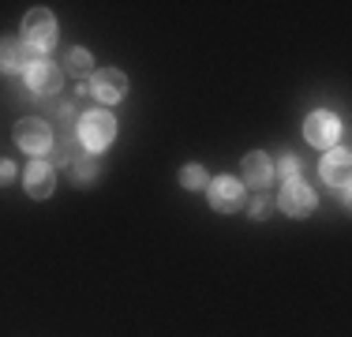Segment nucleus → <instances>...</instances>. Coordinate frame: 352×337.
I'll return each instance as SVG.
<instances>
[{"label": "nucleus", "mask_w": 352, "mask_h": 337, "mask_svg": "<svg viewBox=\"0 0 352 337\" xmlns=\"http://www.w3.org/2000/svg\"><path fill=\"white\" fill-rule=\"evenodd\" d=\"M75 139H79V146L87 150V154H98V150H105L109 142L116 139V120L109 109H94V113H82L79 124H75Z\"/></svg>", "instance_id": "nucleus-1"}, {"label": "nucleus", "mask_w": 352, "mask_h": 337, "mask_svg": "<svg viewBox=\"0 0 352 337\" xmlns=\"http://www.w3.org/2000/svg\"><path fill=\"white\" fill-rule=\"evenodd\" d=\"M278 202H281V210L289 217H307L315 210V191L304 184V176H296V180H285Z\"/></svg>", "instance_id": "nucleus-8"}, {"label": "nucleus", "mask_w": 352, "mask_h": 337, "mask_svg": "<svg viewBox=\"0 0 352 337\" xmlns=\"http://www.w3.org/2000/svg\"><path fill=\"white\" fill-rule=\"evenodd\" d=\"M274 168H278V173L285 176V180H296V176H300V162H296L292 154H281V162L274 165Z\"/></svg>", "instance_id": "nucleus-16"}, {"label": "nucleus", "mask_w": 352, "mask_h": 337, "mask_svg": "<svg viewBox=\"0 0 352 337\" xmlns=\"http://www.w3.org/2000/svg\"><path fill=\"white\" fill-rule=\"evenodd\" d=\"M338 135H341V120H338L333 113L318 109V113L307 116V124H304V139L311 142V146H318V150H333Z\"/></svg>", "instance_id": "nucleus-5"}, {"label": "nucleus", "mask_w": 352, "mask_h": 337, "mask_svg": "<svg viewBox=\"0 0 352 337\" xmlns=\"http://www.w3.org/2000/svg\"><path fill=\"white\" fill-rule=\"evenodd\" d=\"M53 188H56V173H53V165L49 162H30L27 165V191L34 199H49L53 195Z\"/></svg>", "instance_id": "nucleus-11"}, {"label": "nucleus", "mask_w": 352, "mask_h": 337, "mask_svg": "<svg viewBox=\"0 0 352 337\" xmlns=\"http://www.w3.org/2000/svg\"><path fill=\"white\" fill-rule=\"evenodd\" d=\"M23 41L30 53H49L56 45V19L49 8H30L23 19Z\"/></svg>", "instance_id": "nucleus-2"}, {"label": "nucleus", "mask_w": 352, "mask_h": 337, "mask_svg": "<svg viewBox=\"0 0 352 337\" xmlns=\"http://www.w3.org/2000/svg\"><path fill=\"white\" fill-rule=\"evenodd\" d=\"M64 67H68L72 75H79V79H87V75H90V53H87V49H72L68 61H64Z\"/></svg>", "instance_id": "nucleus-15"}, {"label": "nucleus", "mask_w": 352, "mask_h": 337, "mask_svg": "<svg viewBox=\"0 0 352 337\" xmlns=\"http://www.w3.org/2000/svg\"><path fill=\"white\" fill-rule=\"evenodd\" d=\"M15 176V165L12 162H0V184H8Z\"/></svg>", "instance_id": "nucleus-18"}, {"label": "nucleus", "mask_w": 352, "mask_h": 337, "mask_svg": "<svg viewBox=\"0 0 352 337\" xmlns=\"http://www.w3.org/2000/svg\"><path fill=\"white\" fill-rule=\"evenodd\" d=\"M266 214H270V202H266L263 195H258L255 202H251V217H266Z\"/></svg>", "instance_id": "nucleus-17"}, {"label": "nucleus", "mask_w": 352, "mask_h": 337, "mask_svg": "<svg viewBox=\"0 0 352 337\" xmlns=\"http://www.w3.org/2000/svg\"><path fill=\"white\" fill-rule=\"evenodd\" d=\"M90 94L98 101H105V105H116L124 94H128V79H124L120 67H98L94 75H90Z\"/></svg>", "instance_id": "nucleus-4"}, {"label": "nucleus", "mask_w": 352, "mask_h": 337, "mask_svg": "<svg viewBox=\"0 0 352 337\" xmlns=\"http://www.w3.org/2000/svg\"><path fill=\"white\" fill-rule=\"evenodd\" d=\"M206 184H210V176H206V168H203V165H188V168H180V188L199 191V188H206Z\"/></svg>", "instance_id": "nucleus-14"}, {"label": "nucleus", "mask_w": 352, "mask_h": 337, "mask_svg": "<svg viewBox=\"0 0 352 337\" xmlns=\"http://www.w3.org/2000/svg\"><path fill=\"white\" fill-rule=\"evenodd\" d=\"M27 61H30L27 41H23V38H0V72L15 75V72L27 67Z\"/></svg>", "instance_id": "nucleus-10"}, {"label": "nucleus", "mask_w": 352, "mask_h": 337, "mask_svg": "<svg viewBox=\"0 0 352 337\" xmlns=\"http://www.w3.org/2000/svg\"><path fill=\"white\" fill-rule=\"evenodd\" d=\"M68 168H72V176L79 184H87V180H94V176H98V157L87 154V150H79V154L68 162Z\"/></svg>", "instance_id": "nucleus-13"}, {"label": "nucleus", "mask_w": 352, "mask_h": 337, "mask_svg": "<svg viewBox=\"0 0 352 337\" xmlns=\"http://www.w3.org/2000/svg\"><path fill=\"white\" fill-rule=\"evenodd\" d=\"M27 87L34 90L38 98H53V94H60V87H64V72H60V64H53V61H34L27 67Z\"/></svg>", "instance_id": "nucleus-7"}, {"label": "nucleus", "mask_w": 352, "mask_h": 337, "mask_svg": "<svg viewBox=\"0 0 352 337\" xmlns=\"http://www.w3.org/2000/svg\"><path fill=\"white\" fill-rule=\"evenodd\" d=\"M15 142L27 154H45L53 146V131H49L45 120H19L15 124Z\"/></svg>", "instance_id": "nucleus-9"}, {"label": "nucleus", "mask_w": 352, "mask_h": 337, "mask_svg": "<svg viewBox=\"0 0 352 337\" xmlns=\"http://www.w3.org/2000/svg\"><path fill=\"white\" fill-rule=\"evenodd\" d=\"M274 176V165H270V154H263V150H251L244 157V184L248 188H266Z\"/></svg>", "instance_id": "nucleus-12"}, {"label": "nucleus", "mask_w": 352, "mask_h": 337, "mask_svg": "<svg viewBox=\"0 0 352 337\" xmlns=\"http://www.w3.org/2000/svg\"><path fill=\"white\" fill-rule=\"evenodd\" d=\"M318 173H322V180L330 184V188L338 191L341 199H349V176H352V157H349V150H341V146L326 150Z\"/></svg>", "instance_id": "nucleus-3"}, {"label": "nucleus", "mask_w": 352, "mask_h": 337, "mask_svg": "<svg viewBox=\"0 0 352 337\" xmlns=\"http://www.w3.org/2000/svg\"><path fill=\"white\" fill-rule=\"evenodd\" d=\"M206 188H210V206L217 210V214H236V210L248 202L236 176H217V180L206 184Z\"/></svg>", "instance_id": "nucleus-6"}]
</instances>
